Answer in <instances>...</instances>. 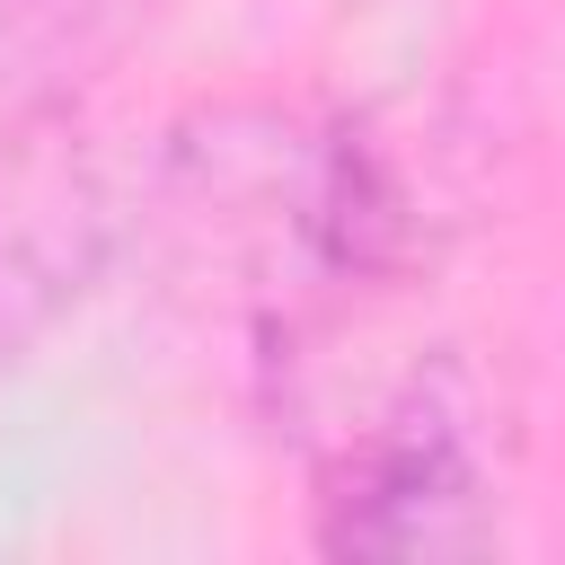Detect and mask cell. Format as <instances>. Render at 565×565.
Segmentation results:
<instances>
[{
	"mask_svg": "<svg viewBox=\"0 0 565 565\" xmlns=\"http://www.w3.org/2000/svg\"><path fill=\"white\" fill-rule=\"evenodd\" d=\"M141 221V177L71 115L0 150V371L26 362L115 265Z\"/></svg>",
	"mask_w": 565,
	"mask_h": 565,
	"instance_id": "7a4b0ae2",
	"label": "cell"
},
{
	"mask_svg": "<svg viewBox=\"0 0 565 565\" xmlns=\"http://www.w3.org/2000/svg\"><path fill=\"white\" fill-rule=\"evenodd\" d=\"M18 18H26V0H0V62L18 53Z\"/></svg>",
	"mask_w": 565,
	"mask_h": 565,
	"instance_id": "277c9868",
	"label": "cell"
},
{
	"mask_svg": "<svg viewBox=\"0 0 565 565\" xmlns=\"http://www.w3.org/2000/svg\"><path fill=\"white\" fill-rule=\"evenodd\" d=\"M141 0H26L18 18V53H79L97 35H115Z\"/></svg>",
	"mask_w": 565,
	"mask_h": 565,
	"instance_id": "3957f363",
	"label": "cell"
},
{
	"mask_svg": "<svg viewBox=\"0 0 565 565\" xmlns=\"http://www.w3.org/2000/svg\"><path fill=\"white\" fill-rule=\"evenodd\" d=\"M477 397L450 371H415L380 397L335 468L318 477V547L327 556H468L494 539V459L477 433Z\"/></svg>",
	"mask_w": 565,
	"mask_h": 565,
	"instance_id": "6da1fadb",
	"label": "cell"
}]
</instances>
